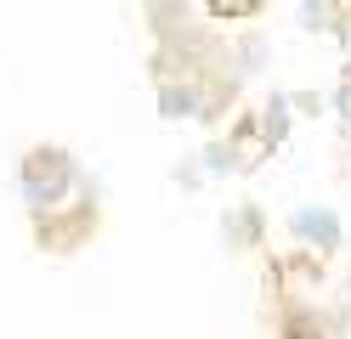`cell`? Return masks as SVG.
I'll list each match as a JSON object with an SVG mask.
<instances>
[{
  "label": "cell",
  "mask_w": 351,
  "mask_h": 339,
  "mask_svg": "<svg viewBox=\"0 0 351 339\" xmlns=\"http://www.w3.org/2000/svg\"><path fill=\"white\" fill-rule=\"evenodd\" d=\"M261 0H210V17H255Z\"/></svg>",
  "instance_id": "cell-6"
},
{
  "label": "cell",
  "mask_w": 351,
  "mask_h": 339,
  "mask_svg": "<svg viewBox=\"0 0 351 339\" xmlns=\"http://www.w3.org/2000/svg\"><path fill=\"white\" fill-rule=\"evenodd\" d=\"M283 142V102L261 108V113H244L232 125V147H215V164H232V170H255L261 158Z\"/></svg>",
  "instance_id": "cell-3"
},
{
  "label": "cell",
  "mask_w": 351,
  "mask_h": 339,
  "mask_svg": "<svg viewBox=\"0 0 351 339\" xmlns=\"http://www.w3.org/2000/svg\"><path fill=\"white\" fill-rule=\"evenodd\" d=\"M335 108H340V119H346V130H351V79L340 85V97H335Z\"/></svg>",
  "instance_id": "cell-7"
},
{
  "label": "cell",
  "mask_w": 351,
  "mask_h": 339,
  "mask_svg": "<svg viewBox=\"0 0 351 339\" xmlns=\"http://www.w3.org/2000/svg\"><path fill=\"white\" fill-rule=\"evenodd\" d=\"M289 226H295V232H300L306 243H317L323 255H328V249H340V221L328 215V210H300Z\"/></svg>",
  "instance_id": "cell-4"
},
{
  "label": "cell",
  "mask_w": 351,
  "mask_h": 339,
  "mask_svg": "<svg viewBox=\"0 0 351 339\" xmlns=\"http://www.w3.org/2000/svg\"><path fill=\"white\" fill-rule=\"evenodd\" d=\"M278 339H335V334L323 328V316H317V311H283Z\"/></svg>",
  "instance_id": "cell-5"
},
{
  "label": "cell",
  "mask_w": 351,
  "mask_h": 339,
  "mask_svg": "<svg viewBox=\"0 0 351 339\" xmlns=\"http://www.w3.org/2000/svg\"><path fill=\"white\" fill-rule=\"evenodd\" d=\"M97 221H102L97 198L80 192V198H69V203H57V210H40V215H34V243L51 249V255H69V249H80L85 238L97 232Z\"/></svg>",
  "instance_id": "cell-2"
},
{
  "label": "cell",
  "mask_w": 351,
  "mask_h": 339,
  "mask_svg": "<svg viewBox=\"0 0 351 339\" xmlns=\"http://www.w3.org/2000/svg\"><path fill=\"white\" fill-rule=\"evenodd\" d=\"M85 192V181H80V170H74V158H69V147H34L29 158H23V198H29V210L40 215V210H57V203H69V198H80Z\"/></svg>",
  "instance_id": "cell-1"
}]
</instances>
